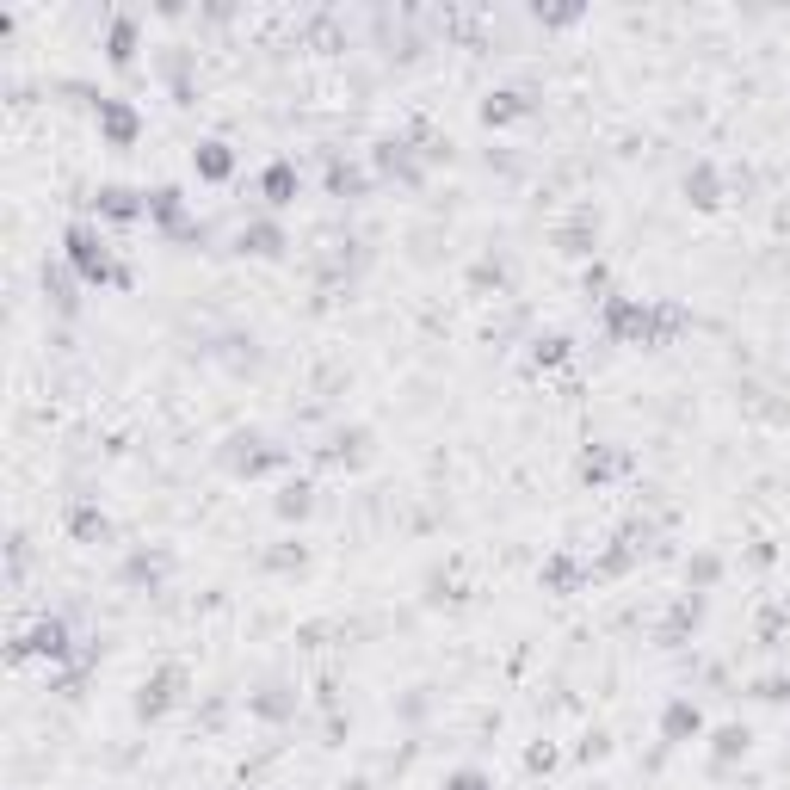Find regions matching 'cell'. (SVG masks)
Returning <instances> with one entry per match:
<instances>
[{
	"instance_id": "obj_7",
	"label": "cell",
	"mask_w": 790,
	"mask_h": 790,
	"mask_svg": "<svg viewBox=\"0 0 790 790\" xmlns=\"http://www.w3.org/2000/svg\"><path fill=\"white\" fill-rule=\"evenodd\" d=\"M686 198H692L698 210H710L716 198H723V179H716V167H710V161H698V167H686Z\"/></svg>"
},
{
	"instance_id": "obj_18",
	"label": "cell",
	"mask_w": 790,
	"mask_h": 790,
	"mask_svg": "<svg viewBox=\"0 0 790 790\" xmlns=\"http://www.w3.org/2000/svg\"><path fill=\"white\" fill-rule=\"evenodd\" d=\"M130 44H136V25H130V19H118V25H112V56H118V62H130Z\"/></svg>"
},
{
	"instance_id": "obj_14",
	"label": "cell",
	"mask_w": 790,
	"mask_h": 790,
	"mask_svg": "<svg viewBox=\"0 0 790 790\" xmlns=\"http://www.w3.org/2000/svg\"><path fill=\"white\" fill-rule=\"evenodd\" d=\"M562 358H568V340H562V334H550V340H537V346H531V365H537V371L562 365Z\"/></svg>"
},
{
	"instance_id": "obj_8",
	"label": "cell",
	"mask_w": 790,
	"mask_h": 790,
	"mask_svg": "<svg viewBox=\"0 0 790 790\" xmlns=\"http://www.w3.org/2000/svg\"><path fill=\"white\" fill-rule=\"evenodd\" d=\"M618 470H624V451H612V445L581 451V482H612Z\"/></svg>"
},
{
	"instance_id": "obj_15",
	"label": "cell",
	"mask_w": 790,
	"mask_h": 790,
	"mask_svg": "<svg viewBox=\"0 0 790 790\" xmlns=\"http://www.w3.org/2000/svg\"><path fill=\"white\" fill-rule=\"evenodd\" d=\"M68 531L93 544V537H105V513H93V507H75V513H68Z\"/></svg>"
},
{
	"instance_id": "obj_13",
	"label": "cell",
	"mask_w": 790,
	"mask_h": 790,
	"mask_svg": "<svg viewBox=\"0 0 790 790\" xmlns=\"http://www.w3.org/2000/svg\"><path fill=\"white\" fill-rule=\"evenodd\" d=\"M544 581H550L556 593H568V587H581V568H574L568 556H550V562H544Z\"/></svg>"
},
{
	"instance_id": "obj_5",
	"label": "cell",
	"mask_w": 790,
	"mask_h": 790,
	"mask_svg": "<svg viewBox=\"0 0 790 790\" xmlns=\"http://www.w3.org/2000/svg\"><path fill=\"white\" fill-rule=\"evenodd\" d=\"M698 729H704L698 704H692V698H673V704H667V716H661V741H692Z\"/></svg>"
},
{
	"instance_id": "obj_19",
	"label": "cell",
	"mask_w": 790,
	"mask_h": 790,
	"mask_svg": "<svg viewBox=\"0 0 790 790\" xmlns=\"http://www.w3.org/2000/svg\"><path fill=\"white\" fill-rule=\"evenodd\" d=\"M445 790H494V784H488V772H451Z\"/></svg>"
},
{
	"instance_id": "obj_20",
	"label": "cell",
	"mask_w": 790,
	"mask_h": 790,
	"mask_svg": "<svg viewBox=\"0 0 790 790\" xmlns=\"http://www.w3.org/2000/svg\"><path fill=\"white\" fill-rule=\"evenodd\" d=\"M254 710H260V716H284V710H291V698H278V686H272L266 698H254Z\"/></svg>"
},
{
	"instance_id": "obj_1",
	"label": "cell",
	"mask_w": 790,
	"mask_h": 790,
	"mask_svg": "<svg viewBox=\"0 0 790 790\" xmlns=\"http://www.w3.org/2000/svg\"><path fill=\"white\" fill-rule=\"evenodd\" d=\"M68 266H75L87 284H105V278H124L118 266H112V247H105V235L99 229H87V223H75V229H68Z\"/></svg>"
},
{
	"instance_id": "obj_9",
	"label": "cell",
	"mask_w": 790,
	"mask_h": 790,
	"mask_svg": "<svg viewBox=\"0 0 790 790\" xmlns=\"http://www.w3.org/2000/svg\"><path fill=\"white\" fill-rule=\"evenodd\" d=\"M192 167H198L204 179H229V173H235L229 142H198V149H192Z\"/></svg>"
},
{
	"instance_id": "obj_2",
	"label": "cell",
	"mask_w": 790,
	"mask_h": 790,
	"mask_svg": "<svg viewBox=\"0 0 790 790\" xmlns=\"http://www.w3.org/2000/svg\"><path fill=\"white\" fill-rule=\"evenodd\" d=\"M68 649H75V642H68V624H62V618H38V624H31V630L13 642V661H25V655H38V661H68Z\"/></svg>"
},
{
	"instance_id": "obj_11",
	"label": "cell",
	"mask_w": 790,
	"mask_h": 790,
	"mask_svg": "<svg viewBox=\"0 0 790 790\" xmlns=\"http://www.w3.org/2000/svg\"><path fill=\"white\" fill-rule=\"evenodd\" d=\"M284 247V229L278 223H254V229H241V254H278Z\"/></svg>"
},
{
	"instance_id": "obj_6",
	"label": "cell",
	"mask_w": 790,
	"mask_h": 790,
	"mask_svg": "<svg viewBox=\"0 0 790 790\" xmlns=\"http://www.w3.org/2000/svg\"><path fill=\"white\" fill-rule=\"evenodd\" d=\"M99 130H105V142L124 149V142H136V112L124 99H99Z\"/></svg>"
},
{
	"instance_id": "obj_10",
	"label": "cell",
	"mask_w": 790,
	"mask_h": 790,
	"mask_svg": "<svg viewBox=\"0 0 790 790\" xmlns=\"http://www.w3.org/2000/svg\"><path fill=\"white\" fill-rule=\"evenodd\" d=\"M260 192H266V204H291L297 198V167L291 161H272L266 179H260Z\"/></svg>"
},
{
	"instance_id": "obj_17",
	"label": "cell",
	"mask_w": 790,
	"mask_h": 790,
	"mask_svg": "<svg viewBox=\"0 0 790 790\" xmlns=\"http://www.w3.org/2000/svg\"><path fill=\"white\" fill-rule=\"evenodd\" d=\"M278 513H284V519H303V513H309V488H303V482L284 488V494H278Z\"/></svg>"
},
{
	"instance_id": "obj_21",
	"label": "cell",
	"mask_w": 790,
	"mask_h": 790,
	"mask_svg": "<svg viewBox=\"0 0 790 790\" xmlns=\"http://www.w3.org/2000/svg\"><path fill=\"white\" fill-rule=\"evenodd\" d=\"M692 581H698V587L716 581V556H698V562H692Z\"/></svg>"
},
{
	"instance_id": "obj_12",
	"label": "cell",
	"mask_w": 790,
	"mask_h": 790,
	"mask_svg": "<svg viewBox=\"0 0 790 790\" xmlns=\"http://www.w3.org/2000/svg\"><path fill=\"white\" fill-rule=\"evenodd\" d=\"M519 112H525V99H519V93H488V105H482V118H488V124H513Z\"/></svg>"
},
{
	"instance_id": "obj_16",
	"label": "cell",
	"mask_w": 790,
	"mask_h": 790,
	"mask_svg": "<svg viewBox=\"0 0 790 790\" xmlns=\"http://www.w3.org/2000/svg\"><path fill=\"white\" fill-rule=\"evenodd\" d=\"M735 753H747V729H735V723H729V729H716V766H729Z\"/></svg>"
},
{
	"instance_id": "obj_3",
	"label": "cell",
	"mask_w": 790,
	"mask_h": 790,
	"mask_svg": "<svg viewBox=\"0 0 790 790\" xmlns=\"http://www.w3.org/2000/svg\"><path fill=\"white\" fill-rule=\"evenodd\" d=\"M179 686H186V673L179 667H161L155 679H142V698H136V716H161L179 704Z\"/></svg>"
},
{
	"instance_id": "obj_4",
	"label": "cell",
	"mask_w": 790,
	"mask_h": 790,
	"mask_svg": "<svg viewBox=\"0 0 790 790\" xmlns=\"http://www.w3.org/2000/svg\"><path fill=\"white\" fill-rule=\"evenodd\" d=\"M93 210L105 223H136V217H149V192H130V186H105L93 198Z\"/></svg>"
}]
</instances>
